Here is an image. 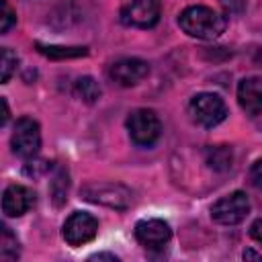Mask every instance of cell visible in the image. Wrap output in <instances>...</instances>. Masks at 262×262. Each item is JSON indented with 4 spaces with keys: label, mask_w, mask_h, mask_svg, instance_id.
<instances>
[{
    "label": "cell",
    "mask_w": 262,
    "mask_h": 262,
    "mask_svg": "<svg viewBox=\"0 0 262 262\" xmlns=\"http://www.w3.org/2000/svg\"><path fill=\"white\" fill-rule=\"evenodd\" d=\"M90 260H113V262H117V256H113V254H96Z\"/></svg>",
    "instance_id": "cell-23"
},
{
    "label": "cell",
    "mask_w": 262,
    "mask_h": 262,
    "mask_svg": "<svg viewBox=\"0 0 262 262\" xmlns=\"http://www.w3.org/2000/svg\"><path fill=\"white\" fill-rule=\"evenodd\" d=\"M127 131L135 145L151 147L162 135V123L151 108H135L127 117Z\"/></svg>",
    "instance_id": "cell-2"
},
{
    "label": "cell",
    "mask_w": 262,
    "mask_h": 262,
    "mask_svg": "<svg viewBox=\"0 0 262 262\" xmlns=\"http://www.w3.org/2000/svg\"><path fill=\"white\" fill-rule=\"evenodd\" d=\"M250 235L254 242H258L262 246V219H256L252 225H250Z\"/></svg>",
    "instance_id": "cell-22"
},
{
    "label": "cell",
    "mask_w": 262,
    "mask_h": 262,
    "mask_svg": "<svg viewBox=\"0 0 262 262\" xmlns=\"http://www.w3.org/2000/svg\"><path fill=\"white\" fill-rule=\"evenodd\" d=\"M178 25H180V29L186 35L196 37V39L211 41V39H217L225 31L227 20L217 10H213L209 6L196 4V6H188V8H184L180 12Z\"/></svg>",
    "instance_id": "cell-1"
},
{
    "label": "cell",
    "mask_w": 262,
    "mask_h": 262,
    "mask_svg": "<svg viewBox=\"0 0 262 262\" xmlns=\"http://www.w3.org/2000/svg\"><path fill=\"white\" fill-rule=\"evenodd\" d=\"M0 10H2V12H0V18H2V20H0V31H2V33H8V29L16 23V14H14V10L8 6L6 0H0Z\"/></svg>",
    "instance_id": "cell-19"
},
{
    "label": "cell",
    "mask_w": 262,
    "mask_h": 262,
    "mask_svg": "<svg viewBox=\"0 0 262 262\" xmlns=\"http://www.w3.org/2000/svg\"><path fill=\"white\" fill-rule=\"evenodd\" d=\"M223 8L231 14H239L244 8H246V0H221Z\"/></svg>",
    "instance_id": "cell-21"
},
{
    "label": "cell",
    "mask_w": 262,
    "mask_h": 262,
    "mask_svg": "<svg viewBox=\"0 0 262 262\" xmlns=\"http://www.w3.org/2000/svg\"><path fill=\"white\" fill-rule=\"evenodd\" d=\"M172 237V229L162 219H141L135 225V239L145 250H162Z\"/></svg>",
    "instance_id": "cell-9"
},
{
    "label": "cell",
    "mask_w": 262,
    "mask_h": 262,
    "mask_svg": "<svg viewBox=\"0 0 262 262\" xmlns=\"http://www.w3.org/2000/svg\"><path fill=\"white\" fill-rule=\"evenodd\" d=\"M244 258H262V254H256V252H252V250H246V252H244Z\"/></svg>",
    "instance_id": "cell-24"
},
{
    "label": "cell",
    "mask_w": 262,
    "mask_h": 262,
    "mask_svg": "<svg viewBox=\"0 0 262 262\" xmlns=\"http://www.w3.org/2000/svg\"><path fill=\"white\" fill-rule=\"evenodd\" d=\"M250 213V199L246 192L235 190L221 196L211 207V219L219 225H237Z\"/></svg>",
    "instance_id": "cell-5"
},
{
    "label": "cell",
    "mask_w": 262,
    "mask_h": 262,
    "mask_svg": "<svg viewBox=\"0 0 262 262\" xmlns=\"http://www.w3.org/2000/svg\"><path fill=\"white\" fill-rule=\"evenodd\" d=\"M16 63H18L16 53L12 49L4 47L2 53H0V82L2 84H6L12 78V74L16 72Z\"/></svg>",
    "instance_id": "cell-16"
},
{
    "label": "cell",
    "mask_w": 262,
    "mask_h": 262,
    "mask_svg": "<svg viewBox=\"0 0 262 262\" xmlns=\"http://www.w3.org/2000/svg\"><path fill=\"white\" fill-rule=\"evenodd\" d=\"M82 199L90 203H98L111 209H127L131 205V190L123 184L113 182H92L82 188Z\"/></svg>",
    "instance_id": "cell-6"
},
{
    "label": "cell",
    "mask_w": 262,
    "mask_h": 262,
    "mask_svg": "<svg viewBox=\"0 0 262 262\" xmlns=\"http://www.w3.org/2000/svg\"><path fill=\"white\" fill-rule=\"evenodd\" d=\"M237 102L250 117L262 115V78L250 76L237 84Z\"/></svg>",
    "instance_id": "cell-12"
},
{
    "label": "cell",
    "mask_w": 262,
    "mask_h": 262,
    "mask_svg": "<svg viewBox=\"0 0 262 262\" xmlns=\"http://www.w3.org/2000/svg\"><path fill=\"white\" fill-rule=\"evenodd\" d=\"M18 256V242L12 235V231L2 225V239H0V258L2 260H14Z\"/></svg>",
    "instance_id": "cell-17"
},
{
    "label": "cell",
    "mask_w": 262,
    "mask_h": 262,
    "mask_svg": "<svg viewBox=\"0 0 262 262\" xmlns=\"http://www.w3.org/2000/svg\"><path fill=\"white\" fill-rule=\"evenodd\" d=\"M76 96L78 98H82L84 102H96L98 98H100V86L96 84V80L94 78H90V76H82V78H78V82H76Z\"/></svg>",
    "instance_id": "cell-14"
},
{
    "label": "cell",
    "mask_w": 262,
    "mask_h": 262,
    "mask_svg": "<svg viewBox=\"0 0 262 262\" xmlns=\"http://www.w3.org/2000/svg\"><path fill=\"white\" fill-rule=\"evenodd\" d=\"M121 20L139 29L154 27L160 20V0H131L121 10Z\"/></svg>",
    "instance_id": "cell-8"
},
{
    "label": "cell",
    "mask_w": 262,
    "mask_h": 262,
    "mask_svg": "<svg viewBox=\"0 0 262 262\" xmlns=\"http://www.w3.org/2000/svg\"><path fill=\"white\" fill-rule=\"evenodd\" d=\"M149 74V63L139 57H121L113 61L108 76L119 86H135Z\"/></svg>",
    "instance_id": "cell-10"
},
{
    "label": "cell",
    "mask_w": 262,
    "mask_h": 262,
    "mask_svg": "<svg viewBox=\"0 0 262 262\" xmlns=\"http://www.w3.org/2000/svg\"><path fill=\"white\" fill-rule=\"evenodd\" d=\"M51 194H53V201H55V205H61L68 196V174L63 172V170H59L57 172V176L53 178V182H51Z\"/></svg>",
    "instance_id": "cell-18"
},
{
    "label": "cell",
    "mask_w": 262,
    "mask_h": 262,
    "mask_svg": "<svg viewBox=\"0 0 262 262\" xmlns=\"http://www.w3.org/2000/svg\"><path fill=\"white\" fill-rule=\"evenodd\" d=\"M37 49H39L43 55L53 57V59L80 57V55H86V53H88L86 47H61V45H43V43H37Z\"/></svg>",
    "instance_id": "cell-15"
},
{
    "label": "cell",
    "mask_w": 262,
    "mask_h": 262,
    "mask_svg": "<svg viewBox=\"0 0 262 262\" xmlns=\"http://www.w3.org/2000/svg\"><path fill=\"white\" fill-rule=\"evenodd\" d=\"M188 111L201 127H215L227 117V106L219 94L201 92L190 98Z\"/></svg>",
    "instance_id": "cell-3"
},
{
    "label": "cell",
    "mask_w": 262,
    "mask_h": 262,
    "mask_svg": "<svg viewBox=\"0 0 262 262\" xmlns=\"http://www.w3.org/2000/svg\"><path fill=\"white\" fill-rule=\"evenodd\" d=\"M98 233V221L94 215L90 213H84V211H74L66 223H63V229H61V235L63 239L78 248V246H84L88 242H92Z\"/></svg>",
    "instance_id": "cell-7"
},
{
    "label": "cell",
    "mask_w": 262,
    "mask_h": 262,
    "mask_svg": "<svg viewBox=\"0 0 262 262\" xmlns=\"http://www.w3.org/2000/svg\"><path fill=\"white\" fill-rule=\"evenodd\" d=\"M35 205V192L29 186L23 184H10L6 186L2 194V213L6 217H20Z\"/></svg>",
    "instance_id": "cell-11"
},
{
    "label": "cell",
    "mask_w": 262,
    "mask_h": 262,
    "mask_svg": "<svg viewBox=\"0 0 262 262\" xmlns=\"http://www.w3.org/2000/svg\"><path fill=\"white\" fill-rule=\"evenodd\" d=\"M10 145L14 156L23 158V160H31L39 154L41 147V131H39V123L31 117H20L14 125L12 137H10Z\"/></svg>",
    "instance_id": "cell-4"
},
{
    "label": "cell",
    "mask_w": 262,
    "mask_h": 262,
    "mask_svg": "<svg viewBox=\"0 0 262 262\" xmlns=\"http://www.w3.org/2000/svg\"><path fill=\"white\" fill-rule=\"evenodd\" d=\"M205 160L209 164V168L217 170V172H225L231 166V149L227 145H213L205 149Z\"/></svg>",
    "instance_id": "cell-13"
},
{
    "label": "cell",
    "mask_w": 262,
    "mask_h": 262,
    "mask_svg": "<svg viewBox=\"0 0 262 262\" xmlns=\"http://www.w3.org/2000/svg\"><path fill=\"white\" fill-rule=\"evenodd\" d=\"M250 182L254 188L262 190V160H258L252 168H250Z\"/></svg>",
    "instance_id": "cell-20"
}]
</instances>
